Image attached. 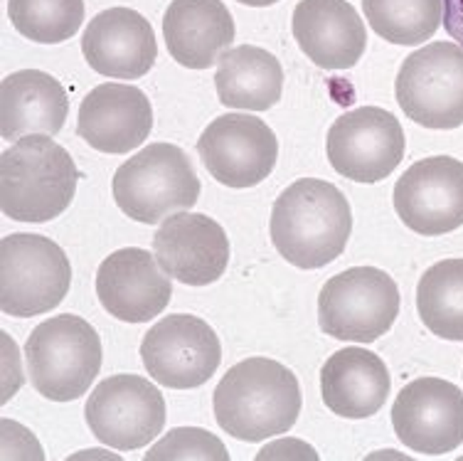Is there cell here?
Segmentation results:
<instances>
[{
    "label": "cell",
    "instance_id": "277c9868",
    "mask_svg": "<svg viewBox=\"0 0 463 461\" xmlns=\"http://www.w3.org/2000/svg\"><path fill=\"white\" fill-rule=\"evenodd\" d=\"M111 190L121 213L143 225H158L197 203L200 178L183 149L151 143L116 170Z\"/></svg>",
    "mask_w": 463,
    "mask_h": 461
},
{
    "label": "cell",
    "instance_id": "8992f818",
    "mask_svg": "<svg viewBox=\"0 0 463 461\" xmlns=\"http://www.w3.org/2000/svg\"><path fill=\"white\" fill-rule=\"evenodd\" d=\"M71 284V266L60 245L43 235H8L0 242V309L30 319L57 309Z\"/></svg>",
    "mask_w": 463,
    "mask_h": 461
},
{
    "label": "cell",
    "instance_id": "9a60e30c",
    "mask_svg": "<svg viewBox=\"0 0 463 461\" xmlns=\"http://www.w3.org/2000/svg\"><path fill=\"white\" fill-rule=\"evenodd\" d=\"M153 255L170 279L187 286L214 284L230 264L222 225L200 213H175L153 235Z\"/></svg>",
    "mask_w": 463,
    "mask_h": 461
},
{
    "label": "cell",
    "instance_id": "5b68a950",
    "mask_svg": "<svg viewBox=\"0 0 463 461\" xmlns=\"http://www.w3.org/2000/svg\"><path fill=\"white\" fill-rule=\"evenodd\" d=\"M25 363L30 382L43 398L80 399L101 370V338L80 316H54L30 333Z\"/></svg>",
    "mask_w": 463,
    "mask_h": 461
},
{
    "label": "cell",
    "instance_id": "4fadbf2b",
    "mask_svg": "<svg viewBox=\"0 0 463 461\" xmlns=\"http://www.w3.org/2000/svg\"><path fill=\"white\" fill-rule=\"evenodd\" d=\"M394 435L424 456H444L463 444V392L441 378H419L392 405Z\"/></svg>",
    "mask_w": 463,
    "mask_h": 461
},
{
    "label": "cell",
    "instance_id": "d6986e66",
    "mask_svg": "<svg viewBox=\"0 0 463 461\" xmlns=\"http://www.w3.org/2000/svg\"><path fill=\"white\" fill-rule=\"evenodd\" d=\"M294 37L321 70H350L365 54V23L347 0H301L294 10Z\"/></svg>",
    "mask_w": 463,
    "mask_h": 461
},
{
    "label": "cell",
    "instance_id": "8fae6325",
    "mask_svg": "<svg viewBox=\"0 0 463 461\" xmlns=\"http://www.w3.org/2000/svg\"><path fill=\"white\" fill-rule=\"evenodd\" d=\"M407 139L394 114L380 107L347 111L330 126L326 151L333 168L355 183H380L404 158Z\"/></svg>",
    "mask_w": 463,
    "mask_h": 461
},
{
    "label": "cell",
    "instance_id": "52a82bcc",
    "mask_svg": "<svg viewBox=\"0 0 463 461\" xmlns=\"http://www.w3.org/2000/svg\"><path fill=\"white\" fill-rule=\"evenodd\" d=\"M400 313V289L377 266H353L326 282L318 296V323L326 336L374 343Z\"/></svg>",
    "mask_w": 463,
    "mask_h": 461
},
{
    "label": "cell",
    "instance_id": "d4e9b609",
    "mask_svg": "<svg viewBox=\"0 0 463 461\" xmlns=\"http://www.w3.org/2000/svg\"><path fill=\"white\" fill-rule=\"evenodd\" d=\"M374 33L392 44H421L444 23V0H363Z\"/></svg>",
    "mask_w": 463,
    "mask_h": 461
},
{
    "label": "cell",
    "instance_id": "7a4b0ae2",
    "mask_svg": "<svg viewBox=\"0 0 463 461\" xmlns=\"http://www.w3.org/2000/svg\"><path fill=\"white\" fill-rule=\"evenodd\" d=\"M350 232V203L328 180H296L277 197L271 210V242L279 255L298 269H321L335 262Z\"/></svg>",
    "mask_w": 463,
    "mask_h": 461
},
{
    "label": "cell",
    "instance_id": "9c48e42d",
    "mask_svg": "<svg viewBox=\"0 0 463 461\" xmlns=\"http://www.w3.org/2000/svg\"><path fill=\"white\" fill-rule=\"evenodd\" d=\"M84 415L99 442L118 452H131L163 432L165 399L141 375H114L94 388Z\"/></svg>",
    "mask_w": 463,
    "mask_h": 461
},
{
    "label": "cell",
    "instance_id": "3957f363",
    "mask_svg": "<svg viewBox=\"0 0 463 461\" xmlns=\"http://www.w3.org/2000/svg\"><path fill=\"white\" fill-rule=\"evenodd\" d=\"M80 170L60 143L33 133L0 156V210L18 222H50L77 193Z\"/></svg>",
    "mask_w": 463,
    "mask_h": 461
},
{
    "label": "cell",
    "instance_id": "7402d4cb",
    "mask_svg": "<svg viewBox=\"0 0 463 461\" xmlns=\"http://www.w3.org/2000/svg\"><path fill=\"white\" fill-rule=\"evenodd\" d=\"M392 380L380 355L365 348H343L328 358L321 370L326 408L345 419H367L380 412Z\"/></svg>",
    "mask_w": 463,
    "mask_h": 461
},
{
    "label": "cell",
    "instance_id": "603a6c76",
    "mask_svg": "<svg viewBox=\"0 0 463 461\" xmlns=\"http://www.w3.org/2000/svg\"><path fill=\"white\" fill-rule=\"evenodd\" d=\"M214 87L224 107L267 111L281 99L284 70L277 57L264 47L241 44L220 57Z\"/></svg>",
    "mask_w": 463,
    "mask_h": 461
},
{
    "label": "cell",
    "instance_id": "44dd1931",
    "mask_svg": "<svg viewBox=\"0 0 463 461\" xmlns=\"http://www.w3.org/2000/svg\"><path fill=\"white\" fill-rule=\"evenodd\" d=\"M67 114V91L47 72H13L0 84V136L5 141H20L33 133L57 136Z\"/></svg>",
    "mask_w": 463,
    "mask_h": 461
},
{
    "label": "cell",
    "instance_id": "2e32d148",
    "mask_svg": "<svg viewBox=\"0 0 463 461\" xmlns=\"http://www.w3.org/2000/svg\"><path fill=\"white\" fill-rule=\"evenodd\" d=\"M97 296L109 316L126 323H146L168 309L173 284L156 255L126 247L99 264Z\"/></svg>",
    "mask_w": 463,
    "mask_h": 461
},
{
    "label": "cell",
    "instance_id": "4316f807",
    "mask_svg": "<svg viewBox=\"0 0 463 461\" xmlns=\"http://www.w3.org/2000/svg\"><path fill=\"white\" fill-rule=\"evenodd\" d=\"M146 461H227L230 454L224 444L214 435L197 429V427H180L163 437L161 442L153 444L148 454L143 456Z\"/></svg>",
    "mask_w": 463,
    "mask_h": 461
},
{
    "label": "cell",
    "instance_id": "7c38bea8",
    "mask_svg": "<svg viewBox=\"0 0 463 461\" xmlns=\"http://www.w3.org/2000/svg\"><path fill=\"white\" fill-rule=\"evenodd\" d=\"M197 153L210 176L227 187H254L267 180L279 158V141L261 119L217 116L197 139Z\"/></svg>",
    "mask_w": 463,
    "mask_h": 461
},
{
    "label": "cell",
    "instance_id": "ac0fdd59",
    "mask_svg": "<svg viewBox=\"0 0 463 461\" xmlns=\"http://www.w3.org/2000/svg\"><path fill=\"white\" fill-rule=\"evenodd\" d=\"M153 129L148 97L131 84H99L84 97L77 119L80 139L101 153H124L138 149Z\"/></svg>",
    "mask_w": 463,
    "mask_h": 461
},
{
    "label": "cell",
    "instance_id": "6da1fadb",
    "mask_svg": "<svg viewBox=\"0 0 463 461\" xmlns=\"http://www.w3.org/2000/svg\"><path fill=\"white\" fill-rule=\"evenodd\" d=\"M214 418L240 442H264L288 432L301 415V388L286 365L247 358L214 390Z\"/></svg>",
    "mask_w": 463,
    "mask_h": 461
},
{
    "label": "cell",
    "instance_id": "e0dca14e",
    "mask_svg": "<svg viewBox=\"0 0 463 461\" xmlns=\"http://www.w3.org/2000/svg\"><path fill=\"white\" fill-rule=\"evenodd\" d=\"M81 53L94 72L111 80H141L158 57L148 20L131 8H109L90 20Z\"/></svg>",
    "mask_w": 463,
    "mask_h": 461
},
{
    "label": "cell",
    "instance_id": "484cf974",
    "mask_svg": "<svg viewBox=\"0 0 463 461\" xmlns=\"http://www.w3.org/2000/svg\"><path fill=\"white\" fill-rule=\"evenodd\" d=\"M8 15L27 40L60 44L84 23V0H8Z\"/></svg>",
    "mask_w": 463,
    "mask_h": 461
},
{
    "label": "cell",
    "instance_id": "30bf717a",
    "mask_svg": "<svg viewBox=\"0 0 463 461\" xmlns=\"http://www.w3.org/2000/svg\"><path fill=\"white\" fill-rule=\"evenodd\" d=\"M141 360L156 382L173 390H193L217 373L222 346L205 321L175 313L158 321L143 336Z\"/></svg>",
    "mask_w": 463,
    "mask_h": 461
},
{
    "label": "cell",
    "instance_id": "cb8c5ba5",
    "mask_svg": "<svg viewBox=\"0 0 463 461\" xmlns=\"http://www.w3.org/2000/svg\"><path fill=\"white\" fill-rule=\"evenodd\" d=\"M421 323L444 341H463V259L429 266L417 286Z\"/></svg>",
    "mask_w": 463,
    "mask_h": 461
},
{
    "label": "cell",
    "instance_id": "ffe728a7",
    "mask_svg": "<svg viewBox=\"0 0 463 461\" xmlns=\"http://www.w3.org/2000/svg\"><path fill=\"white\" fill-rule=\"evenodd\" d=\"M170 57L187 70H210L232 40L234 20L222 0H173L163 18Z\"/></svg>",
    "mask_w": 463,
    "mask_h": 461
},
{
    "label": "cell",
    "instance_id": "83f0119b",
    "mask_svg": "<svg viewBox=\"0 0 463 461\" xmlns=\"http://www.w3.org/2000/svg\"><path fill=\"white\" fill-rule=\"evenodd\" d=\"M444 27L463 47V0H444Z\"/></svg>",
    "mask_w": 463,
    "mask_h": 461
},
{
    "label": "cell",
    "instance_id": "5bb4252c",
    "mask_svg": "<svg viewBox=\"0 0 463 461\" xmlns=\"http://www.w3.org/2000/svg\"><path fill=\"white\" fill-rule=\"evenodd\" d=\"M400 220L424 237H439L463 225V163L451 156L417 160L394 186Z\"/></svg>",
    "mask_w": 463,
    "mask_h": 461
},
{
    "label": "cell",
    "instance_id": "ba28073f",
    "mask_svg": "<svg viewBox=\"0 0 463 461\" xmlns=\"http://www.w3.org/2000/svg\"><path fill=\"white\" fill-rule=\"evenodd\" d=\"M394 94L402 111L427 129H458L463 124V47L431 43L410 54L400 67Z\"/></svg>",
    "mask_w": 463,
    "mask_h": 461
},
{
    "label": "cell",
    "instance_id": "f1b7e54d",
    "mask_svg": "<svg viewBox=\"0 0 463 461\" xmlns=\"http://www.w3.org/2000/svg\"><path fill=\"white\" fill-rule=\"evenodd\" d=\"M237 3H244V5H251V8H267V5H274L279 0H237Z\"/></svg>",
    "mask_w": 463,
    "mask_h": 461
}]
</instances>
